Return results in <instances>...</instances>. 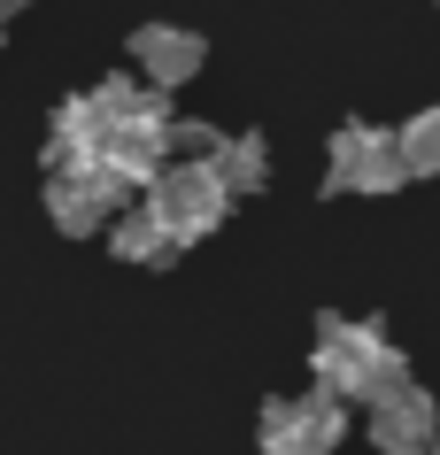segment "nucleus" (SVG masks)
Segmentation results:
<instances>
[{
	"label": "nucleus",
	"instance_id": "nucleus-3",
	"mask_svg": "<svg viewBox=\"0 0 440 455\" xmlns=\"http://www.w3.org/2000/svg\"><path fill=\"white\" fill-rule=\"evenodd\" d=\"M340 440H348V402L324 394V386L278 394V402H263V417H255V448L263 455H340Z\"/></svg>",
	"mask_w": 440,
	"mask_h": 455
},
{
	"label": "nucleus",
	"instance_id": "nucleus-8",
	"mask_svg": "<svg viewBox=\"0 0 440 455\" xmlns=\"http://www.w3.org/2000/svg\"><path fill=\"white\" fill-rule=\"evenodd\" d=\"M124 201L108 193V178H100L93 163H70V170H47V216H54V232H100L108 216H116Z\"/></svg>",
	"mask_w": 440,
	"mask_h": 455
},
{
	"label": "nucleus",
	"instance_id": "nucleus-1",
	"mask_svg": "<svg viewBox=\"0 0 440 455\" xmlns=\"http://www.w3.org/2000/svg\"><path fill=\"white\" fill-rule=\"evenodd\" d=\"M309 371H317L324 394H340V402H371L379 386L402 379V347H394L371 316H324V324H317V347H309Z\"/></svg>",
	"mask_w": 440,
	"mask_h": 455
},
{
	"label": "nucleus",
	"instance_id": "nucleus-9",
	"mask_svg": "<svg viewBox=\"0 0 440 455\" xmlns=\"http://www.w3.org/2000/svg\"><path fill=\"white\" fill-rule=\"evenodd\" d=\"M108 124H100V100L93 93H70L54 108V132H47V170H70V163H93Z\"/></svg>",
	"mask_w": 440,
	"mask_h": 455
},
{
	"label": "nucleus",
	"instance_id": "nucleus-14",
	"mask_svg": "<svg viewBox=\"0 0 440 455\" xmlns=\"http://www.w3.org/2000/svg\"><path fill=\"white\" fill-rule=\"evenodd\" d=\"M433 455H440V448H433Z\"/></svg>",
	"mask_w": 440,
	"mask_h": 455
},
{
	"label": "nucleus",
	"instance_id": "nucleus-6",
	"mask_svg": "<svg viewBox=\"0 0 440 455\" xmlns=\"http://www.w3.org/2000/svg\"><path fill=\"white\" fill-rule=\"evenodd\" d=\"M324 186L332 193H394V186H410L394 132H379V124H340V132H332V155H324Z\"/></svg>",
	"mask_w": 440,
	"mask_h": 455
},
{
	"label": "nucleus",
	"instance_id": "nucleus-2",
	"mask_svg": "<svg viewBox=\"0 0 440 455\" xmlns=\"http://www.w3.org/2000/svg\"><path fill=\"white\" fill-rule=\"evenodd\" d=\"M140 201L155 209V224H163L178 247L209 240L224 216H232V186H224L217 163H201V155H171V163L155 170V186H147Z\"/></svg>",
	"mask_w": 440,
	"mask_h": 455
},
{
	"label": "nucleus",
	"instance_id": "nucleus-12",
	"mask_svg": "<svg viewBox=\"0 0 440 455\" xmlns=\"http://www.w3.org/2000/svg\"><path fill=\"white\" fill-rule=\"evenodd\" d=\"M394 147H402L410 178H440V108H417L410 124H394Z\"/></svg>",
	"mask_w": 440,
	"mask_h": 455
},
{
	"label": "nucleus",
	"instance_id": "nucleus-11",
	"mask_svg": "<svg viewBox=\"0 0 440 455\" xmlns=\"http://www.w3.org/2000/svg\"><path fill=\"white\" fill-rule=\"evenodd\" d=\"M209 163H217V178H224L232 193H255V186L270 178V147L255 140V132H232V140H217Z\"/></svg>",
	"mask_w": 440,
	"mask_h": 455
},
{
	"label": "nucleus",
	"instance_id": "nucleus-7",
	"mask_svg": "<svg viewBox=\"0 0 440 455\" xmlns=\"http://www.w3.org/2000/svg\"><path fill=\"white\" fill-rule=\"evenodd\" d=\"M201 31H186V24H140L132 31V77H147L155 93H178L186 77L201 70Z\"/></svg>",
	"mask_w": 440,
	"mask_h": 455
},
{
	"label": "nucleus",
	"instance_id": "nucleus-10",
	"mask_svg": "<svg viewBox=\"0 0 440 455\" xmlns=\"http://www.w3.org/2000/svg\"><path fill=\"white\" fill-rule=\"evenodd\" d=\"M108 247H116V263H140V270H163L178 263V240L155 224V209H132V216H108Z\"/></svg>",
	"mask_w": 440,
	"mask_h": 455
},
{
	"label": "nucleus",
	"instance_id": "nucleus-4",
	"mask_svg": "<svg viewBox=\"0 0 440 455\" xmlns=\"http://www.w3.org/2000/svg\"><path fill=\"white\" fill-rule=\"evenodd\" d=\"M93 100H100V124H108L100 147H132V155H147V163H171V124H178L171 93H155L147 77L124 70V77H100Z\"/></svg>",
	"mask_w": 440,
	"mask_h": 455
},
{
	"label": "nucleus",
	"instance_id": "nucleus-13",
	"mask_svg": "<svg viewBox=\"0 0 440 455\" xmlns=\"http://www.w3.org/2000/svg\"><path fill=\"white\" fill-rule=\"evenodd\" d=\"M0 31H8V8H0Z\"/></svg>",
	"mask_w": 440,
	"mask_h": 455
},
{
	"label": "nucleus",
	"instance_id": "nucleus-5",
	"mask_svg": "<svg viewBox=\"0 0 440 455\" xmlns=\"http://www.w3.org/2000/svg\"><path fill=\"white\" fill-rule=\"evenodd\" d=\"M364 440L379 455H433L440 448V402L417 379H394L364 402Z\"/></svg>",
	"mask_w": 440,
	"mask_h": 455
}]
</instances>
